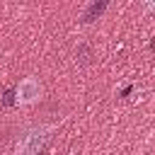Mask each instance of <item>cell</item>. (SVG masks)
<instances>
[{"mask_svg":"<svg viewBox=\"0 0 155 155\" xmlns=\"http://www.w3.org/2000/svg\"><path fill=\"white\" fill-rule=\"evenodd\" d=\"M41 94H44V87H41L39 78L27 75V78H22V80L17 82V87H15V104L29 107V104L39 102V99H41Z\"/></svg>","mask_w":155,"mask_h":155,"instance_id":"obj_1","label":"cell"},{"mask_svg":"<svg viewBox=\"0 0 155 155\" xmlns=\"http://www.w3.org/2000/svg\"><path fill=\"white\" fill-rule=\"evenodd\" d=\"M46 133H48L46 128H31V131H27V133L17 140V153H24V155H36V153H41V150L46 148V140H48Z\"/></svg>","mask_w":155,"mask_h":155,"instance_id":"obj_2","label":"cell"},{"mask_svg":"<svg viewBox=\"0 0 155 155\" xmlns=\"http://www.w3.org/2000/svg\"><path fill=\"white\" fill-rule=\"evenodd\" d=\"M143 5H145L148 12H155V0H143Z\"/></svg>","mask_w":155,"mask_h":155,"instance_id":"obj_4","label":"cell"},{"mask_svg":"<svg viewBox=\"0 0 155 155\" xmlns=\"http://www.w3.org/2000/svg\"><path fill=\"white\" fill-rule=\"evenodd\" d=\"M107 5H109V0H94L87 10H85V15H82V22H94L97 17H102V12L107 10Z\"/></svg>","mask_w":155,"mask_h":155,"instance_id":"obj_3","label":"cell"}]
</instances>
